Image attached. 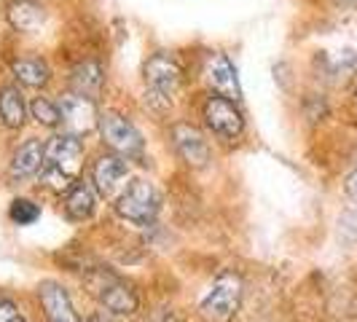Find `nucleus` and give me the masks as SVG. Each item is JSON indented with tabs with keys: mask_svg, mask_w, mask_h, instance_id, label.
I'll list each match as a JSON object with an SVG mask.
<instances>
[{
	"mask_svg": "<svg viewBox=\"0 0 357 322\" xmlns=\"http://www.w3.org/2000/svg\"><path fill=\"white\" fill-rule=\"evenodd\" d=\"M84 159H86V148L81 143V137L68 135V132L54 135L46 143V159H43V169L38 178L54 194H68L81 180Z\"/></svg>",
	"mask_w": 357,
	"mask_h": 322,
	"instance_id": "1",
	"label": "nucleus"
},
{
	"mask_svg": "<svg viewBox=\"0 0 357 322\" xmlns=\"http://www.w3.org/2000/svg\"><path fill=\"white\" fill-rule=\"evenodd\" d=\"M84 285L100 301L102 309L119 314V317H135L140 312V296L126 282L121 274L107 266H91L84 274Z\"/></svg>",
	"mask_w": 357,
	"mask_h": 322,
	"instance_id": "2",
	"label": "nucleus"
},
{
	"mask_svg": "<svg viewBox=\"0 0 357 322\" xmlns=\"http://www.w3.org/2000/svg\"><path fill=\"white\" fill-rule=\"evenodd\" d=\"M145 102H161L164 107L172 105V97L185 84V70L180 59L169 52H156L145 59L143 65Z\"/></svg>",
	"mask_w": 357,
	"mask_h": 322,
	"instance_id": "3",
	"label": "nucleus"
},
{
	"mask_svg": "<svg viewBox=\"0 0 357 322\" xmlns=\"http://www.w3.org/2000/svg\"><path fill=\"white\" fill-rule=\"evenodd\" d=\"M242 296H245L242 277L236 271H220L213 279V285L207 287V293L202 296L199 312L210 322H229L239 312Z\"/></svg>",
	"mask_w": 357,
	"mask_h": 322,
	"instance_id": "4",
	"label": "nucleus"
},
{
	"mask_svg": "<svg viewBox=\"0 0 357 322\" xmlns=\"http://www.w3.org/2000/svg\"><path fill=\"white\" fill-rule=\"evenodd\" d=\"M116 213L135 226H151L161 213L159 188L145 178H135L116 197Z\"/></svg>",
	"mask_w": 357,
	"mask_h": 322,
	"instance_id": "5",
	"label": "nucleus"
},
{
	"mask_svg": "<svg viewBox=\"0 0 357 322\" xmlns=\"http://www.w3.org/2000/svg\"><path fill=\"white\" fill-rule=\"evenodd\" d=\"M100 137L110 153H119L124 159H143L145 140L140 129L132 124L119 110H102L100 113Z\"/></svg>",
	"mask_w": 357,
	"mask_h": 322,
	"instance_id": "6",
	"label": "nucleus"
},
{
	"mask_svg": "<svg viewBox=\"0 0 357 322\" xmlns=\"http://www.w3.org/2000/svg\"><path fill=\"white\" fill-rule=\"evenodd\" d=\"M202 121L207 126V132H213L220 140H236L245 132V116L239 105L220 94H210L202 102Z\"/></svg>",
	"mask_w": 357,
	"mask_h": 322,
	"instance_id": "7",
	"label": "nucleus"
},
{
	"mask_svg": "<svg viewBox=\"0 0 357 322\" xmlns=\"http://www.w3.org/2000/svg\"><path fill=\"white\" fill-rule=\"evenodd\" d=\"M56 102H59V110H62V132L84 137V135H89V132L97 129L100 110H97L94 100L84 97V94H75V91H68Z\"/></svg>",
	"mask_w": 357,
	"mask_h": 322,
	"instance_id": "8",
	"label": "nucleus"
},
{
	"mask_svg": "<svg viewBox=\"0 0 357 322\" xmlns=\"http://www.w3.org/2000/svg\"><path fill=\"white\" fill-rule=\"evenodd\" d=\"M169 137H172V145H175L178 156L188 167L199 169V167H207L210 164L213 148H210L204 132L197 124H191V121H175V124L169 126Z\"/></svg>",
	"mask_w": 357,
	"mask_h": 322,
	"instance_id": "9",
	"label": "nucleus"
},
{
	"mask_svg": "<svg viewBox=\"0 0 357 322\" xmlns=\"http://www.w3.org/2000/svg\"><path fill=\"white\" fill-rule=\"evenodd\" d=\"M204 81L207 86L220 94V97H229L234 102L242 100V84H239V75H236V68H234L231 56L223 52H213L207 54L204 59Z\"/></svg>",
	"mask_w": 357,
	"mask_h": 322,
	"instance_id": "10",
	"label": "nucleus"
},
{
	"mask_svg": "<svg viewBox=\"0 0 357 322\" xmlns=\"http://www.w3.org/2000/svg\"><path fill=\"white\" fill-rule=\"evenodd\" d=\"M38 304H40L46 322H84L81 314L75 312L68 287L54 282V279H46L38 285Z\"/></svg>",
	"mask_w": 357,
	"mask_h": 322,
	"instance_id": "11",
	"label": "nucleus"
},
{
	"mask_svg": "<svg viewBox=\"0 0 357 322\" xmlns=\"http://www.w3.org/2000/svg\"><path fill=\"white\" fill-rule=\"evenodd\" d=\"M126 175H129V164L119 153H102L91 164V185L97 188V194H102L105 199H113L121 194L119 188L126 180Z\"/></svg>",
	"mask_w": 357,
	"mask_h": 322,
	"instance_id": "12",
	"label": "nucleus"
},
{
	"mask_svg": "<svg viewBox=\"0 0 357 322\" xmlns=\"http://www.w3.org/2000/svg\"><path fill=\"white\" fill-rule=\"evenodd\" d=\"M43 159H46V143L38 140V137H27L14 151L11 164H8V175H11V180H17V183H27V180L40 175Z\"/></svg>",
	"mask_w": 357,
	"mask_h": 322,
	"instance_id": "13",
	"label": "nucleus"
},
{
	"mask_svg": "<svg viewBox=\"0 0 357 322\" xmlns=\"http://www.w3.org/2000/svg\"><path fill=\"white\" fill-rule=\"evenodd\" d=\"M105 81H107L105 68L97 59H81L70 70V91L84 94V97H89L94 102L102 97Z\"/></svg>",
	"mask_w": 357,
	"mask_h": 322,
	"instance_id": "14",
	"label": "nucleus"
},
{
	"mask_svg": "<svg viewBox=\"0 0 357 322\" xmlns=\"http://www.w3.org/2000/svg\"><path fill=\"white\" fill-rule=\"evenodd\" d=\"M6 17L17 33H38L46 24V6L40 0H11L6 8Z\"/></svg>",
	"mask_w": 357,
	"mask_h": 322,
	"instance_id": "15",
	"label": "nucleus"
},
{
	"mask_svg": "<svg viewBox=\"0 0 357 322\" xmlns=\"http://www.w3.org/2000/svg\"><path fill=\"white\" fill-rule=\"evenodd\" d=\"M11 72H14V78H17L19 84L27 86V89H46L49 81H52V68H49V62H46L43 56H36V54H30V56H17V59L11 62Z\"/></svg>",
	"mask_w": 357,
	"mask_h": 322,
	"instance_id": "16",
	"label": "nucleus"
},
{
	"mask_svg": "<svg viewBox=\"0 0 357 322\" xmlns=\"http://www.w3.org/2000/svg\"><path fill=\"white\" fill-rule=\"evenodd\" d=\"M94 213H97V188L91 185L89 180L81 178L65 194V215L75 223H84Z\"/></svg>",
	"mask_w": 357,
	"mask_h": 322,
	"instance_id": "17",
	"label": "nucleus"
},
{
	"mask_svg": "<svg viewBox=\"0 0 357 322\" xmlns=\"http://www.w3.org/2000/svg\"><path fill=\"white\" fill-rule=\"evenodd\" d=\"M30 105L17 86H0V124L6 129H22L27 124Z\"/></svg>",
	"mask_w": 357,
	"mask_h": 322,
	"instance_id": "18",
	"label": "nucleus"
},
{
	"mask_svg": "<svg viewBox=\"0 0 357 322\" xmlns=\"http://www.w3.org/2000/svg\"><path fill=\"white\" fill-rule=\"evenodd\" d=\"M30 116H33L36 124L46 126V129L62 126V110H59V102L52 100V97H43V94L33 97V102H30Z\"/></svg>",
	"mask_w": 357,
	"mask_h": 322,
	"instance_id": "19",
	"label": "nucleus"
},
{
	"mask_svg": "<svg viewBox=\"0 0 357 322\" xmlns=\"http://www.w3.org/2000/svg\"><path fill=\"white\" fill-rule=\"evenodd\" d=\"M8 217H11L14 226H33L38 217H40V204H36L33 199H24V197L11 199Z\"/></svg>",
	"mask_w": 357,
	"mask_h": 322,
	"instance_id": "20",
	"label": "nucleus"
},
{
	"mask_svg": "<svg viewBox=\"0 0 357 322\" xmlns=\"http://www.w3.org/2000/svg\"><path fill=\"white\" fill-rule=\"evenodd\" d=\"M0 322H27V314L22 312V306L6 293H0Z\"/></svg>",
	"mask_w": 357,
	"mask_h": 322,
	"instance_id": "21",
	"label": "nucleus"
},
{
	"mask_svg": "<svg viewBox=\"0 0 357 322\" xmlns=\"http://www.w3.org/2000/svg\"><path fill=\"white\" fill-rule=\"evenodd\" d=\"M86 322H124V317H119V314H113V312H107V309L100 306L97 312H91Z\"/></svg>",
	"mask_w": 357,
	"mask_h": 322,
	"instance_id": "22",
	"label": "nucleus"
},
{
	"mask_svg": "<svg viewBox=\"0 0 357 322\" xmlns=\"http://www.w3.org/2000/svg\"><path fill=\"white\" fill-rule=\"evenodd\" d=\"M344 188H347V194L352 199H357V167L349 172V178H347V183H344Z\"/></svg>",
	"mask_w": 357,
	"mask_h": 322,
	"instance_id": "23",
	"label": "nucleus"
},
{
	"mask_svg": "<svg viewBox=\"0 0 357 322\" xmlns=\"http://www.w3.org/2000/svg\"><path fill=\"white\" fill-rule=\"evenodd\" d=\"M347 3H357V0H347Z\"/></svg>",
	"mask_w": 357,
	"mask_h": 322,
	"instance_id": "24",
	"label": "nucleus"
}]
</instances>
